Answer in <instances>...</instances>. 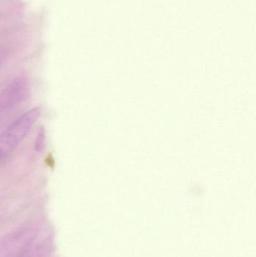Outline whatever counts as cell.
Instances as JSON below:
<instances>
[{"label":"cell","instance_id":"obj_1","mask_svg":"<svg viewBox=\"0 0 256 257\" xmlns=\"http://www.w3.org/2000/svg\"><path fill=\"white\" fill-rule=\"evenodd\" d=\"M40 116L39 108L29 110L0 134V163L26 137Z\"/></svg>","mask_w":256,"mask_h":257},{"label":"cell","instance_id":"obj_2","mask_svg":"<svg viewBox=\"0 0 256 257\" xmlns=\"http://www.w3.org/2000/svg\"><path fill=\"white\" fill-rule=\"evenodd\" d=\"M28 93L27 84L22 80L14 81L0 94V108H10L20 103Z\"/></svg>","mask_w":256,"mask_h":257}]
</instances>
